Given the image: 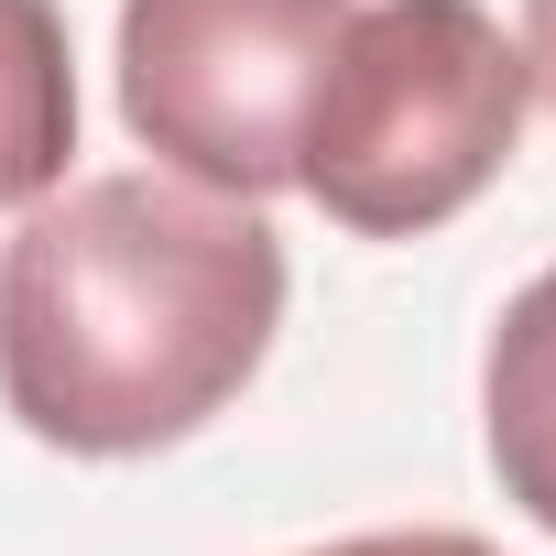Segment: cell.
<instances>
[{"label": "cell", "mask_w": 556, "mask_h": 556, "mask_svg": "<svg viewBox=\"0 0 556 556\" xmlns=\"http://www.w3.org/2000/svg\"><path fill=\"white\" fill-rule=\"evenodd\" d=\"M285 328V240L186 175H88L0 240V404L66 458L197 437Z\"/></svg>", "instance_id": "6da1fadb"}, {"label": "cell", "mask_w": 556, "mask_h": 556, "mask_svg": "<svg viewBox=\"0 0 556 556\" xmlns=\"http://www.w3.org/2000/svg\"><path fill=\"white\" fill-rule=\"evenodd\" d=\"M534 110L523 45L480 0H350L317 66L295 186L350 240H426L513 164Z\"/></svg>", "instance_id": "7a4b0ae2"}, {"label": "cell", "mask_w": 556, "mask_h": 556, "mask_svg": "<svg viewBox=\"0 0 556 556\" xmlns=\"http://www.w3.org/2000/svg\"><path fill=\"white\" fill-rule=\"evenodd\" d=\"M350 0H121V121L207 197H285Z\"/></svg>", "instance_id": "3957f363"}, {"label": "cell", "mask_w": 556, "mask_h": 556, "mask_svg": "<svg viewBox=\"0 0 556 556\" xmlns=\"http://www.w3.org/2000/svg\"><path fill=\"white\" fill-rule=\"evenodd\" d=\"M480 437H491L502 502H523V523L556 534V262L502 306L480 350Z\"/></svg>", "instance_id": "277c9868"}, {"label": "cell", "mask_w": 556, "mask_h": 556, "mask_svg": "<svg viewBox=\"0 0 556 556\" xmlns=\"http://www.w3.org/2000/svg\"><path fill=\"white\" fill-rule=\"evenodd\" d=\"M77 153V45L55 0H0V207H45Z\"/></svg>", "instance_id": "5b68a950"}, {"label": "cell", "mask_w": 556, "mask_h": 556, "mask_svg": "<svg viewBox=\"0 0 556 556\" xmlns=\"http://www.w3.org/2000/svg\"><path fill=\"white\" fill-rule=\"evenodd\" d=\"M306 556H502L458 523H393V534H339V545H306Z\"/></svg>", "instance_id": "8992f818"}, {"label": "cell", "mask_w": 556, "mask_h": 556, "mask_svg": "<svg viewBox=\"0 0 556 556\" xmlns=\"http://www.w3.org/2000/svg\"><path fill=\"white\" fill-rule=\"evenodd\" d=\"M523 77H534V99L556 110V0H523Z\"/></svg>", "instance_id": "52a82bcc"}]
</instances>
